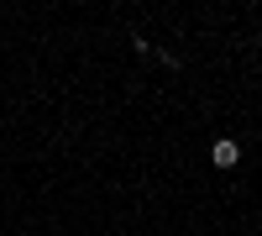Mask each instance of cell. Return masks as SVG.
<instances>
[{"mask_svg":"<svg viewBox=\"0 0 262 236\" xmlns=\"http://www.w3.org/2000/svg\"><path fill=\"white\" fill-rule=\"evenodd\" d=\"M236 158H242L236 142H215V168H236Z\"/></svg>","mask_w":262,"mask_h":236,"instance_id":"obj_1","label":"cell"}]
</instances>
